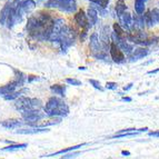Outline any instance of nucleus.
Here are the masks:
<instances>
[{
	"label": "nucleus",
	"mask_w": 159,
	"mask_h": 159,
	"mask_svg": "<svg viewBox=\"0 0 159 159\" xmlns=\"http://www.w3.org/2000/svg\"><path fill=\"white\" fill-rule=\"evenodd\" d=\"M62 0H48L45 3L46 8H59Z\"/></svg>",
	"instance_id": "a878e982"
},
{
	"label": "nucleus",
	"mask_w": 159,
	"mask_h": 159,
	"mask_svg": "<svg viewBox=\"0 0 159 159\" xmlns=\"http://www.w3.org/2000/svg\"><path fill=\"white\" fill-rule=\"evenodd\" d=\"M133 86H134V84H133V82H130V84L127 86V87H125V88H124V90H125V91L130 90V89H131V88H133Z\"/></svg>",
	"instance_id": "f704fd0d"
},
{
	"label": "nucleus",
	"mask_w": 159,
	"mask_h": 159,
	"mask_svg": "<svg viewBox=\"0 0 159 159\" xmlns=\"http://www.w3.org/2000/svg\"><path fill=\"white\" fill-rule=\"evenodd\" d=\"M87 143H81V145H77V146H72V147H69V148H66V149H62V150H59L57 152H52V154H49L45 157H55V156H58V155H62V154H67L69 151H74L78 148H82L84 146H86Z\"/></svg>",
	"instance_id": "6ab92c4d"
},
{
	"label": "nucleus",
	"mask_w": 159,
	"mask_h": 159,
	"mask_svg": "<svg viewBox=\"0 0 159 159\" xmlns=\"http://www.w3.org/2000/svg\"><path fill=\"white\" fill-rule=\"evenodd\" d=\"M133 28L136 31H141L145 28V20H143V15H136L133 18Z\"/></svg>",
	"instance_id": "4468645a"
},
{
	"label": "nucleus",
	"mask_w": 159,
	"mask_h": 159,
	"mask_svg": "<svg viewBox=\"0 0 159 159\" xmlns=\"http://www.w3.org/2000/svg\"><path fill=\"white\" fill-rule=\"evenodd\" d=\"M149 136L150 137H159V131H151V133H149Z\"/></svg>",
	"instance_id": "72a5a7b5"
},
{
	"label": "nucleus",
	"mask_w": 159,
	"mask_h": 159,
	"mask_svg": "<svg viewBox=\"0 0 159 159\" xmlns=\"http://www.w3.org/2000/svg\"><path fill=\"white\" fill-rule=\"evenodd\" d=\"M43 101L37 98H31V109H36V110H40V108H43Z\"/></svg>",
	"instance_id": "cd10ccee"
},
{
	"label": "nucleus",
	"mask_w": 159,
	"mask_h": 159,
	"mask_svg": "<svg viewBox=\"0 0 159 159\" xmlns=\"http://www.w3.org/2000/svg\"><path fill=\"white\" fill-rule=\"evenodd\" d=\"M0 125L7 129H19V127L24 125V122L19 119H7L0 122Z\"/></svg>",
	"instance_id": "1a4fd4ad"
},
{
	"label": "nucleus",
	"mask_w": 159,
	"mask_h": 159,
	"mask_svg": "<svg viewBox=\"0 0 159 159\" xmlns=\"http://www.w3.org/2000/svg\"><path fill=\"white\" fill-rule=\"evenodd\" d=\"M126 9H127V6H126L125 1H124V0H117V3H116L117 16L118 17L122 16V15L126 12Z\"/></svg>",
	"instance_id": "4be33fe9"
},
{
	"label": "nucleus",
	"mask_w": 159,
	"mask_h": 159,
	"mask_svg": "<svg viewBox=\"0 0 159 159\" xmlns=\"http://www.w3.org/2000/svg\"><path fill=\"white\" fill-rule=\"evenodd\" d=\"M89 48H90L93 56L97 59H103L106 57L107 53L102 50L101 47L100 40H99V36L97 32H93L90 36V43H89Z\"/></svg>",
	"instance_id": "f03ea898"
},
{
	"label": "nucleus",
	"mask_w": 159,
	"mask_h": 159,
	"mask_svg": "<svg viewBox=\"0 0 159 159\" xmlns=\"http://www.w3.org/2000/svg\"><path fill=\"white\" fill-rule=\"evenodd\" d=\"M24 91H26V90H22V91H15V93H9V95H6V96H3V98L6 99V100H15V99H18L20 96L22 95V93Z\"/></svg>",
	"instance_id": "bb28decb"
},
{
	"label": "nucleus",
	"mask_w": 159,
	"mask_h": 159,
	"mask_svg": "<svg viewBox=\"0 0 159 159\" xmlns=\"http://www.w3.org/2000/svg\"><path fill=\"white\" fill-rule=\"evenodd\" d=\"M148 49L147 48H137L133 51V53L130 55V60L131 61H137L139 59L145 58L146 56H148Z\"/></svg>",
	"instance_id": "9b49d317"
},
{
	"label": "nucleus",
	"mask_w": 159,
	"mask_h": 159,
	"mask_svg": "<svg viewBox=\"0 0 159 159\" xmlns=\"http://www.w3.org/2000/svg\"><path fill=\"white\" fill-rule=\"evenodd\" d=\"M36 7V2L34 0H25L24 2L20 3V9H21V12H30L32 9H34Z\"/></svg>",
	"instance_id": "a211bd4d"
},
{
	"label": "nucleus",
	"mask_w": 159,
	"mask_h": 159,
	"mask_svg": "<svg viewBox=\"0 0 159 159\" xmlns=\"http://www.w3.org/2000/svg\"><path fill=\"white\" fill-rule=\"evenodd\" d=\"M21 116L28 125L34 126V127L37 128V124H36V122L43 119V118L46 117V114L45 112H41L40 110H36V109H29V110L22 111Z\"/></svg>",
	"instance_id": "7ed1b4c3"
},
{
	"label": "nucleus",
	"mask_w": 159,
	"mask_h": 159,
	"mask_svg": "<svg viewBox=\"0 0 159 159\" xmlns=\"http://www.w3.org/2000/svg\"><path fill=\"white\" fill-rule=\"evenodd\" d=\"M50 90L55 95H59L60 97H65L66 96V86L64 85H52L50 87Z\"/></svg>",
	"instance_id": "aec40b11"
},
{
	"label": "nucleus",
	"mask_w": 159,
	"mask_h": 159,
	"mask_svg": "<svg viewBox=\"0 0 159 159\" xmlns=\"http://www.w3.org/2000/svg\"><path fill=\"white\" fill-rule=\"evenodd\" d=\"M78 155H80V152H74V154H68L66 156H64L61 159H74L75 157H77Z\"/></svg>",
	"instance_id": "473e14b6"
},
{
	"label": "nucleus",
	"mask_w": 159,
	"mask_h": 159,
	"mask_svg": "<svg viewBox=\"0 0 159 159\" xmlns=\"http://www.w3.org/2000/svg\"><path fill=\"white\" fill-rule=\"evenodd\" d=\"M87 18H88L89 24H90L91 27H93V25L97 24V21H98V13H97V11H96L93 8L89 7L87 10Z\"/></svg>",
	"instance_id": "f3484780"
},
{
	"label": "nucleus",
	"mask_w": 159,
	"mask_h": 159,
	"mask_svg": "<svg viewBox=\"0 0 159 159\" xmlns=\"http://www.w3.org/2000/svg\"><path fill=\"white\" fill-rule=\"evenodd\" d=\"M10 10H11V3H6L5 7L1 10V12H0V25L1 26H5L7 24L8 17L10 15Z\"/></svg>",
	"instance_id": "2eb2a0df"
},
{
	"label": "nucleus",
	"mask_w": 159,
	"mask_h": 159,
	"mask_svg": "<svg viewBox=\"0 0 159 159\" xmlns=\"http://www.w3.org/2000/svg\"><path fill=\"white\" fill-rule=\"evenodd\" d=\"M61 120H62V118H60V117H52V119H49L48 121H45L43 124H41L38 128H45V127H47V126L57 125V124H60Z\"/></svg>",
	"instance_id": "b1692460"
},
{
	"label": "nucleus",
	"mask_w": 159,
	"mask_h": 159,
	"mask_svg": "<svg viewBox=\"0 0 159 159\" xmlns=\"http://www.w3.org/2000/svg\"><path fill=\"white\" fill-rule=\"evenodd\" d=\"M18 87H20V86H19V84L16 81V80L10 82V84H8V85L1 86V87H0V96L1 95L6 96V95H9V93H15V90H16Z\"/></svg>",
	"instance_id": "f8f14e48"
},
{
	"label": "nucleus",
	"mask_w": 159,
	"mask_h": 159,
	"mask_svg": "<svg viewBox=\"0 0 159 159\" xmlns=\"http://www.w3.org/2000/svg\"><path fill=\"white\" fill-rule=\"evenodd\" d=\"M89 1L97 5L100 8H107L109 5V0H89Z\"/></svg>",
	"instance_id": "c85d7f7f"
},
{
	"label": "nucleus",
	"mask_w": 159,
	"mask_h": 159,
	"mask_svg": "<svg viewBox=\"0 0 159 159\" xmlns=\"http://www.w3.org/2000/svg\"><path fill=\"white\" fill-rule=\"evenodd\" d=\"M58 9L64 12H75L77 10V2L76 0H62Z\"/></svg>",
	"instance_id": "6e6552de"
},
{
	"label": "nucleus",
	"mask_w": 159,
	"mask_h": 159,
	"mask_svg": "<svg viewBox=\"0 0 159 159\" xmlns=\"http://www.w3.org/2000/svg\"><path fill=\"white\" fill-rule=\"evenodd\" d=\"M106 88L107 89H110V90H116L117 88H118V85H117V82L109 81L106 84Z\"/></svg>",
	"instance_id": "2f4dec72"
},
{
	"label": "nucleus",
	"mask_w": 159,
	"mask_h": 159,
	"mask_svg": "<svg viewBox=\"0 0 159 159\" xmlns=\"http://www.w3.org/2000/svg\"><path fill=\"white\" fill-rule=\"evenodd\" d=\"M49 129L48 128H30V129H18L15 133L19 134V135H36V134L40 133H48Z\"/></svg>",
	"instance_id": "ddd939ff"
},
{
	"label": "nucleus",
	"mask_w": 159,
	"mask_h": 159,
	"mask_svg": "<svg viewBox=\"0 0 159 159\" xmlns=\"http://www.w3.org/2000/svg\"><path fill=\"white\" fill-rule=\"evenodd\" d=\"M147 0H135V11L137 15H143L145 12Z\"/></svg>",
	"instance_id": "412c9836"
},
{
	"label": "nucleus",
	"mask_w": 159,
	"mask_h": 159,
	"mask_svg": "<svg viewBox=\"0 0 159 159\" xmlns=\"http://www.w3.org/2000/svg\"><path fill=\"white\" fill-rule=\"evenodd\" d=\"M66 82L72 86H81V81H79V80H77V79H74V78H67Z\"/></svg>",
	"instance_id": "7c9ffc66"
},
{
	"label": "nucleus",
	"mask_w": 159,
	"mask_h": 159,
	"mask_svg": "<svg viewBox=\"0 0 159 159\" xmlns=\"http://www.w3.org/2000/svg\"><path fill=\"white\" fill-rule=\"evenodd\" d=\"M117 46H118L120 50L124 52V55H125V53H126V55H131V53H133V51H134V47L131 45H129L126 39H122Z\"/></svg>",
	"instance_id": "dca6fc26"
},
{
	"label": "nucleus",
	"mask_w": 159,
	"mask_h": 159,
	"mask_svg": "<svg viewBox=\"0 0 159 159\" xmlns=\"http://www.w3.org/2000/svg\"><path fill=\"white\" fill-rule=\"evenodd\" d=\"M120 24L122 25V27L127 30L128 32L130 31V29L133 28V17L129 12H125L122 16L119 17Z\"/></svg>",
	"instance_id": "9d476101"
},
{
	"label": "nucleus",
	"mask_w": 159,
	"mask_h": 159,
	"mask_svg": "<svg viewBox=\"0 0 159 159\" xmlns=\"http://www.w3.org/2000/svg\"><path fill=\"white\" fill-rule=\"evenodd\" d=\"M89 84H90V85H93V88H96V89H98V90H100V91H103V88L101 87L100 82H99L98 80L89 79Z\"/></svg>",
	"instance_id": "c756f323"
},
{
	"label": "nucleus",
	"mask_w": 159,
	"mask_h": 159,
	"mask_svg": "<svg viewBox=\"0 0 159 159\" xmlns=\"http://www.w3.org/2000/svg\"><path fill=\"white\" fill-rule=\"evenodd\" d=\"M121 155H122V156H130V152H129V151L122 150L121 151Z\"/></svg>",
	"instance_id": "4c0bfd02"
},
{
	"label": "nucleus",
	"mask_w": 159,
	"mask_h": 159,
	"mask_svg": "<svg viewBox=\"0 0 159 159\" xmlns=\"http://www.w3.org/2000/svg\"><path fill=\"white\" fill-rule=\"evenodd\" d=\"M112 28H114V32H115V34H117L118 36H119V37L126 39V32H125V30H124V28H121L120 24H117V22H115L114 26H112Z\"/></svg>",
	"instance_id": "393cba45"
},
{
	"label": "nucleus",
	"mask_w": 159,
	"mask_h": 159,
	"mask_svg": "<svg viewBox=\"0 0 159 159\" xmlns=\"http://www.w3.org/2000/svg\"><path fill=\"white\" fill-rule=\"evenodd\" d=\"M109 51H110V56H111V59L117 62V64H122L125 61L126 57L124 55L121 50L119 49V47L116 45V43H110V48H109Z\"/></svg>",
	"instance_id": "20e7f679"
},
{
	"label": "nucleus",
	"mask_w": 159,
	"mask_h": 159,
	"mask_svg": "<svg viewBox=\"0 0 159 159\" xmlns=\"http://www.w3.org/2000/svg\"><path fill=\"white\" fill-rule=\"evenodd\" d=\"M157 72H159V68L158 69H155V70H149L147 74H148V75H154V74H157Z\"/></svg>",
	"instance_id": "c9c22d12"
},
{
	"label": "nucleus",
	"mask_w": 159,
	"mask_h": 159,
	"mask_svg": "<svg viewBox=\"0 0 159 159\" xmlns=\"http://www.w3.org/2000/svg\"><path fill=\"white\" fill-rule=\"evenodd\" d=\"M27 146H28L27 143H12V145H10V146L2 148L1 150H3V151H15V150H19V149L26 148Z\"/></svg>",
	"instance_id": "5701e85b"
},
{
	"label": "nucleus",
	"mask_w": 159,
	"mask_h": 159,
	"mask_svg": "<svg viewBox=\"0 0 159 159\" xmlns=\"http://www.w3.org/2000/svg\"><path fill=\"white\" fill-rule=\"evenodd\" d=\"M15 107H16L17 110H20L21 112L29 110V109H31V98L20 96L15 102Z\"/></svg>",
	"instance_id": "423d86ee"
},
{
	"label": "nucleus",
	"mask_w": 159,
	"mask_h": 159,
	"mask_svg": "<svg viewBox=\"0 0 159 159\" xmlns=\"http://www.w3.org/2000/svg\"><path fill=\"white\" fill-rule=\"evenodd\" d=\"M143 16V20H145V24H147L149 27L154 26L156 24H159V9L155 8L151 9V10L147 11Z\"/></svg>",
	"instance_id": "39448f33"
},
{
	"label": "nucleus",
	"mask_w": 159,
	"mask_h": 159,
	"mask_svg": "<svg viewBox=\"0 0 159 159\" xmlns=\"http://www.w3.org/2000/svg\"><path fill=\"white\" fill-rule=\"evenodd\" d=\"M46 116L48 117H66L69 114V107L62 99L58 97H50L43 107Z\"/></svg>",
	"instance_id": "f257e3e1"
},
{
	"label": "nucleus",
	"mask_w": 159,
	"mask_h": 159,
	"mask_svg": "<svg viewBox=\"0 0 159 159\" xmlns=\"http://www.w3.org/2000/svg\"><path fill=\"white\" fill-rule=\"evenodd\" d=\"M121 100H122V101H127V102H130V101L133 100V99L130 98V97H122Z\"/></svg>",
	"instance_id": "e433bc0d"
},
{
	"label": "nucleus",
	"mask_w": 159,
	"mask_h": 159,
	"mask_svg": "<svg viewBox=\"0 0 159 159\" xmlns=\"http://www.w3.org/2000/svg\"><path fill=\"white\" fill-rule=\"evenodd\" d=\"M75 21L77 22L81 28H85L86 31L91 27V25L88 21L87 15H86L85 11L82 10V9H80V10L75 15Z\"/></svg>",
	"instance_id": "0eeeda50"
}]
</instances>
